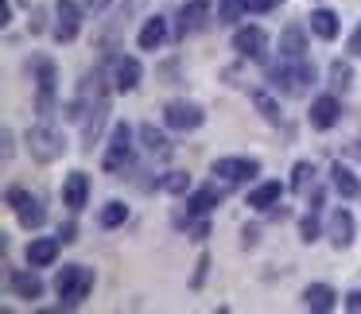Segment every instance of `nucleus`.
<instances>
[{
	"label": "nucleus",
	"mask_w": 361,
	"mask_h": 314,
	"mask_svg": "<svg viewBox=\"0 0 361 314\" xmlns=\"http://www.w3.org/2000/svg\"><path fill=\"white\" fill-rule=\"evenodd\" d=\"M319 70H314L311 58H280V63L268 66V86H276L280 94H303V89L314 86Z\"/></svg>",
	"instance_id": "f257e3e1"
},
{
	"label": "nucleus",
	"mask_w": 361,
	"mask_h": 314,
	"mask_svg": "<svg viewBox=\"0 0 361 314\" xmlns=\"http://www.w3.org/2000/svg\"><path fill=\"white\" fill-rule=\"evenodd\" d=\"M94 268L90 264H66V268H59V275H55V295H59V303L66 306V310H74V306H82L90 299V291H94Z\"/></svg>",
	"instance_id": "f03ea898"
},
{
	"label": "nucleus",
	"mask_w": 361,
	"mask_h": 314,
	"mask_svg": "<svg viewBox=\"0 0 361 314\" xmlns=\"http://www.w3.org/2000/svg\"><path fill=\"white\" fill-rule=\"evenodd\" d=\"M27 156L35 159V163H55V159L66 156V136L63 128H55L51 120H39V125L27 128Z\"/></svg>",
	"instance_id": "7ed1b4c3"
},
{
	"label": "nucleus",
	"mask_w": 361,
	"mask_h": 314,
	"mask_svg": "<svg viewBox=\"0 0 361 314\" xmlns=\"http://www.w3.org/2000/svg\"><path fill=\"white\" fill-rule=\"evenodd\" d=\"M32 74H35V113L47 117V113L55 109V97H59V66H55V58L35 55L32 58Z\"/></svg>",
	"instance_id": "20e7f679"
},
{
	"label": "nucleus",
	"mask_w": 361,
	"mask_h": 314,
	"mask_svg": "<svg viewBox=\"0 0 361 314\" xmlns=\"http://www.w3.org/2000/svg\"><path fill=\"white\" fill-rule=\"evenodd\" d=\"M128 159H133V128H128L125 120H117L109 140H105V151H102V171L121 175L128 167Z\"/></svg>",
	"instance_id": "39448f33"
},
{
	"label": "nucleus",
	"mask_w": 361,
	"mask_h": 314,
	"mask_svg": "<svg viewBox=\"0 0 361 314\" xmlns=\"http://www.w3.org/2000/svg\"><path fill=\"white\" fill-rule=\"evenodd\" d=\"M4 202H8V210L16 213V221L24 229H43V225H47V210H43V202L27 187H8Z\"/></svg>",
	"instance_id": "423d86ee"
},
{
	"label": "nucleus",
	"mask_w": 361,
	"mask_h": 314,
	"mask_svg": "<svg viewBox=\"0 0 361 314\" xmlns=\"http://www.w3.org/2000/svg\"><path fill=\"white\" fill-rule=\"evenodd\" d=\"M78 125H82V151L97 148L102 136H105V125H109V94L86 101V117H82Z\"/></svg>",
	"instance_id": "0eeeda50"
},
{
	"label": "nucleus",
	"mask_w": 361,
	"mask_h": 314,
	"mask_svg": "<svg viewBox=\"0 0 361 314\" xmlns=\"http://www.w3.org/2000/svg\"><path fill=\"white\" fill-rule=\"evenodd\" d=\"M233 51L249 63H264L268 66V32L257 24H241L233 32Z\"/></svg>",
	"instance_id": "6e6552de"
},
{
	"label": "nucleus",
	"mask_w": 361,
	"mask_h": 314,
	"mask_svg": "<svg viewBox=\"0 0 361 314\" xmlns=\"http://www.w3.org/2000/svg\"><path fill=\"white\" fill-rule=\"evenodd\" d=\"M164 125L171 132H195L206 125V109L195 101H167L164 105Z\"/></svg>",
	"instance_id": "1a4fd4ad"
},
{
	"label": "nucleus",
	"mask_w": 361,
	"mask_h": 314,
	"mask_svg": "<svg viewBox=\"0 0 361 314\" xmlns=\"http://www.w3.org/2000/svg\"><path fill=\"white\" fill-rule=\"evenodd\" d=\"M210 175H218L221 182H252L260 175V163L252 156H221V159H214V167H210Z\"/></svg>",
	"instance_id": "9d476101"
},
{
	"label": "nucleus",
	"mask_w": 361,
	"mask_h": 314,
	"mask_svg": "<svg viewBox=\"0 0 361 314\" xmlns=\"http://www.w3.org/2000/svg\"><path fill=\"white\" fill-rule=\"evenodd\" d=\"M206 20H210V0H187L175 16V39H187V35L202 32Z\"/></svg>",
	"instance_id": "9b49d317"
},
{
	"label": "nucleus",
	"mask_w": 361,
	"mask_h": 314,
	"mask_svg": "<svg viewBox=\"0 0 361 314\" xmlns=\"http://www.w3.org/2000/svg\"><path fill=\"white\" fill-rule=\"evenodd\" d=\"M82 32V4L78 0H55V35L59 43H74Z\"/></svg>",
	"instance_id": "f8f14e48"
},
{
	"label": "nucleus",
	"mask_w": 361,
	"mask_h": 314,
	"mask_svg": "<svg viewBox=\"0 0 361 314\" xmlns=\"http://www.w3.org/2000/svg\"><path fill=\"white\" fill-rule=\"evenodd\" d=\"M307 120H311V128H319V132H330V128L342 120V101H338V94L330 89V94H319L311 101V113H307Z\"/></svg>",
	"instance_id": "ddd939ff"
},
{
	"label": "nucleus",
	"mask_w": 361,
	"mask_h": 314,
	"mask_svg": "<svg viewBox=\"0 0 361 314\" xmlns=\"http://www.w3.org/2000/svg\"><path fill=\"white\" fill-rule=\"evenodd\" d=\"M326 237L334 249H350L353 237H357V221H353V213L345 210V206H334L326 218Z\"/></svg>",
	"instance_id": "4468645a"
},
{
	"label": "nucleus",
	"mask_w": 361,
	"mask_h": 314,
	"mask_svg": "<svg viewBox=\"0 0 361 314\" xmlns=\"http://www.w3.org/2000/svg\"><path fill=\"white\" fill-rule=\"evenodd\" d=\"M167 39H171V24H167V16H148L140 24V32H136V47L140 51H159Z\"/></svg>",
	"instance_id": "2eb2a0df"
},
{
	"label": "nucleus",
	"mask_w": 361,
	"mask_h": 314,
	"mask_svg": "<svg viewBox=\"0 0 361 314\" xmlns=\"http://www.w3.org/2000/svg\"><path fill=\"white\" fill-rule=\"evenodd\" d=\"M221 202V187H214V182H206V187H195L187 194V218H210L214 210H218Z\"/></svg>",
	"instance_id": "dca6fc26"
},
{
	"label": "nucleus",
	"mask_w": 361,
	"mask_h": 314,
	"mask_svg": "<svg viewBox=\"0 0 361 314\" xmlns=\"http://www.w3.org/2000/svg\"><path fill=\"white\" fill-rule=\"evenodd\" d=\"M113 82H117L121 94H133V89L144 82L140 58H133V55H117V58H113Z\"/></svg>",
	"instance_id": "f3484780"
},
{
	"label": "nucleus",
	"mask_w": 361,
	"mask_h": 314,
	"mask_svg": "<svg viewBox=\"0 0 361 314\" xmlns=\"http://www.w3.org/2000/svg\"><path fill=\"white\" fill-rule=\"evenodd\" d=\"M86 202H90V175L86 171H71L63 179V206L71 213H78Z\"/></svg>",
	"instance_id": "a211bd4d"
},
{
	"label": "nucleus",
	"mask_w": 361,
	"mask_h": 314,
	"mask_svg": "<svg viewBox=\"0 0 361 314\" xmlns=\"http://www.w3.org/2000/svg\"><path fill=\"white\" fill-rule=\"evenodd\" d=\"M59 244L63 241H55V237H35V241L24 244V260L32 268H51L59 260Z\"/></svg>",
	"instance_id": "6ab92c4d"
},
{
	"label": "nucleus",
	"mask_w": 361,
	"mask_h": 314,
	"mask_svg": "<svg viewBox=\"0 0 361 314\" xmlns=\"http://www.w3.org/2000/svg\"><path fill=\"white\" fill-rule=\"evenodd\" d=\"M311 35L322 43H334L338 35H342V16H338L334 8H314L311 12Z\"/></svg>",
	"instance_id": "aec40b11"
},
{
	"label": "nucleus",
	"mask_w": 361,
	"mask_h": 314,
	"mask_svg": "<svg viewBox=\"0 0 361 314\" xmlns=\"http://www.w3.org/2000/svg\"><path fill=\"white\" fill-rule=\"evenodd\" d=\"M280 194H283V182H276V179L257 182V187L249 190V198H245V206H249V210H257V213H264V210H272V206L280 202Z\"/></svg>",
	"instance_id": "412c9836"
},
{
	"label": "nucleus",
	"mask_w": 361,
	"mask_h": 314,
	"mask_svg": "<svg viewBox=\"0 0 361 314\" xmlns=\"http://www.w3.org/2000/svg\"><path fill=\"white\" fill-rule=\"evenodd\" d=\"M8 287H12V295H20V299H39V295H43L39 268L27 264L24 272H12V275H8Z\"/></svg>",
	"instance_id": "4be33fe9"
},
{
	"label": "nucleus",
	"mask_w": 361,
	"mask_h": 314,
	"mask_svg": "<svg viewBox=\"0 0 361 314\" xmlns=\"http://www.w3.org/2000/svg\"><path fill=\"white\" fill-rule=\"evenodd\" d=\"M303 303H307V310L326 314V310H334L338 291L330 287V283H307V287H303Z\"/></svg>",
	"instance_id": "5701e85b"
},
{
	"label": "nucleus",
	"mask_w": 361,
	"mask_h": 314,
	"mask_svg": "<svg viewBox=\"0 0 361 314\" xmlns=\"http://www.w3.org/2000/svg\"><path fill=\"white\" fill-rule=\"evenodd\" d=\"M311 32V27H307ZM307 32L299 24H288L280 32V58H303L307 55Z\"/></svg>",
	"instance_id": "b1692460"
},
{
	"label": "nucleus",
	"mask_w": 361,
	"mask_h": 314,
	"mask_svg": "<svg viewBox=\"0 0 361 314\" xmlns=\"http://www.w3.org/2000/svg\"><path fill=\"white\" fill-rule=\"evenodd\" d=\"M330 187L342 198H361V179L345 163H330Z\"/></svg>",
	"instance_id": "393cba45"
},
{
	"label": "nucleus",
	"mask_w": 361,
	"mask_h": 314,
	"mask_svg": "<svg viewBox=\"0 0 361 314\" xmlns=\"http://www.w3.org/2000/svg\"><path fill=\"white\" fill-rule=\"evenodd\" d=\"M125 221H128V202H121V198L105 202L102 213H97V225H102V229H121Z\"/></svg>",
	"instance_id": "a878e982"
},
{
	"label": "nucleus",
	"mask_w": 361,
	"mask_h": 314,
	"mask_svg": "<svg viewBox=\"0 0 361 314\" xmlns=\"http://www.w3.org/2000/svg\"><path fill=\"white\" fill-rule=\"evenodd\" d=\"M140 144H144V151H148V156H156V159H164L167 151H171V144H167V136L159 132L156 125H140Z\"/></svg>",
	"instance_id": "bb28decb"
},
{
	"label": "nucleus",
	"mask_w": 361,
	"mask_h": 314,
	"mask_svg": "<svg viewBox=\"0 0 361 314\" xmlns=\"http://www.w3.org/2000/svg\"><path fill=\"white\" fill-rule=\"evenodd\" d=\"M350 86H353L350 63H345V58H334V63H330V89H334V94H345Z\"/></svg>",
	"instance_id": "cd10ccee"
},
{
	"label": "nucleus",
	"mask_w": 361,
	"mask_h": 314,
	"mask_svg": "<svg viewBox=\"0 0 361 314\" xmlns=\"http://www.w3.org/2000/svg\"><path fill=\"white\" fill-rule=\"evenodd\" d=\"M252 105H257V113L268 125H280V105H276V97H268L264 89H257V94H252Z\"/></svg>",
	"instance_id": "c85d7f7f"
},
{
	"label": "nucleus",
	"mask_w": 361,
	"mask_h": 314,
	"mask_svg": "<svg viewBox=\"0 0 361 314\" xmlns=\"http://www.w3.org/2000/svg\"><path fill=\"white\" fill-rule=\"evenodd\" d=\"M245 8H249V0H221V4H218V24L233 27L237 20H241Z\"/></svg>",
	"instance_id": "c756f323"
},
{
	"label": "nucleus",
	"mask_w": 361,
	"mask_h": 314,
	"mask_svg": "<svg viewBox=\"0 0 361 314\" xmlns=\"http://www.w3.org/2000/svg\"><path fill=\"white\" fill-rule=\"evenodd\" d=\"M159 187H164L167 194H190V171H167Z\"/></svg>",
	"instance_id": "7c9ffc66"
},
{
	"label": "nucleus",
	"mask_w": 361,
	"mask_h": 314,
	"mask_svg": "<svg viewBox=\"0 0 361 314\" xmlns=\"http://www.w3.org/2000/svg\"><path fill=\"white\" fill-rule=\"evenodd\" d=\"M299 237H303L307 244H311V241H319V237H322V225H319V213H314V210L299 218Z\"/></svg>",
	"instance_id": "2f4dec72"
},
{
	"label": "nucleus",
	"mask_w": 361,
	"mask_h": 314,
	"mask_svg": "<svg viewBox=\"0 0 361 314\" xmlns=\"http://www.w3.org/2000/svg\"><path fill=\"white\" fill-rule=\"evenodd\" d=\"M311 175H314V167L307 163V159H299V163L291 167V190H307L311 187Z\"/></svg>",
	"instance_id": "473e14b6"
},
{
	"label": "nucleus",
	"mask_w": 361,
	"mask_h": 314,
	"mask_svg": "<svg viewBox=\"0 0 361 314\" xmlns=\"http://www.w3.org/2000/svg\"><path fill=\"white\" fill-rule=\"evenodd\" d=\"M210 275V252H202L198 256V264H195V275H190V291H198L202 287V280Z\"/></svg>",
	"instance_id": "72a5a7b5"
},
{
	"label": "nucleus",
	"mask_w": 361,
	"mask_h": 314,
	"mask_svg": "<svg viewBox=\"0 0 361 314\" xmlns=\"http://www.w3.org/2000/svg\"><path fill=\"white\" fill-rule=\"evenodd\" d=\"M345 51H350V58H361V24L353 27V35H350V43H345Z\"/></svg>",
	"instance_id": "f704fd0d"
},
{
	"label": "nucleus",
	"mask_w": 361,
	"mask_h": 314,
	"mask_svg": "<svg viewBox=\"0 0 361 314\" xmlns=\"http://www.w3.org/2000/svg\"><path fill=\"white\" fill-rule=\"evenodd\" d=\"M283 0H249V8L252 12H272V8H280Z\"/></svg>",
	"instance_id": "c9c22d12"
},
{
	"label": "nucleus",
	"mask_w": 361,
	"mask_h": 314,
	"mask_svg": "<svg viewBox=\"0 0 361 314\" xmlns=\"http://www.w3.org/2000/svg\"><path fill=\"white\" fill-rule=\"evenodd\" d=\"M109 8H113V0H86V12H94V16H102Z\"/></svg>",
	"instance_id": "e433bc0d"
},
{
	"label": "nucleus",
	"mask_w": 361,
	"mask_h": 314,
	"mask_svg": "<svg viewBox=\"0 0 361 314\" xmlns=\"http://www.w3.org/2000/svg\"><path fill=\"white\" fill-rule=\"evenodd\" d=\"M12 148H16V136H12V128H4V159H12Z\"/></svg>",
	"instance_id": "4c0bfd02"
},
{
	"label": "nucleus",
	"mask_w": 361,
	"mask_h": 314,
	"mask_svg": "<svg viewBox=\"0 0 361 314\" xmlns=\"http://www.w3.org/2000/svg\"><path fill=\"white\" fill-rule=\"evenodd\" d=\"M345 310H361V291H350V295H345Z\"/></svg>",
	"instance_id": "58836bf2"
}]
</instances>
